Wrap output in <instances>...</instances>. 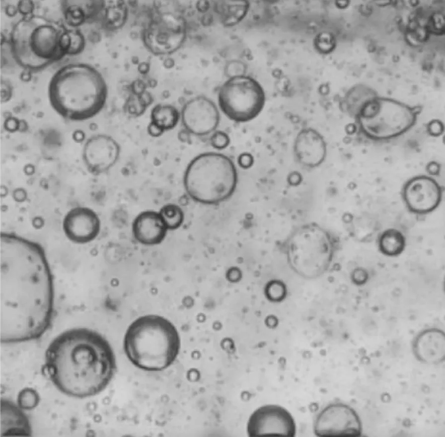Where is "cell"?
Wrapping results in <instances>:
<instances>
[{
    "label": "cell",
    "mask_w": 445,
    "mask_h": 437,
    "mask_svg": "<svg viewBox=\"0 0 445 437\" xmlns=\"http://www.w3.org/2000/svg\"><path fill=\"white\" fill-rule=\"evenodd\" d=\"M327 152V144L324 137L314 128L306 127L301 129L294 140V160L306 171L320 166L326 160Z\"/></svg>",
    "instance_id": "16"
},
{
    "label": "cell",
    "mask_w": 445,
    "mask_h": 437,
    "mask_svg": "<svg viewBox=\"0 0 445 437\" xmlns=\"http://www.w3.org/2000/svg\"><path fill=\"white\" fill-rule=\"evenodd\" d=\"M128 15V8L123 1L107 7L105 9V21L107 27L112 30L121 28L126 23Z\"/></svg>",
    "instance_id": "25"
},
{
    "label": "cell",
    "mask_w": 445,
    "mask_h": 437,
    "mask_svg": "<svg viewBox=\"0 0 445 437\" xmlns=\"http://www.w3.org/2000/svg\"><path fill=\"white\" fill-rule=\"evenodd\" d=\"M247 70V65L244 62L240 60L232 59L225 63L223 73L227 78H230L246 75Z\"/></svg>",
    "instance_id": "29"
},
{
    "label": "cell",
    "mask_w": 445,
    "mask_h": 437,
    "mask_svg": "<svg viewBox=\"0 0 445 437\" xmlns=\"http://www.w3.org/2000/svg\"><path fill=\"white\" fill-rule=\"evenodd\" d=\"M43 369L61 392L83 398L106 388L116 372L117 362L105 337L95 330L78 327L63 332L50 342Z\"/></svg>",
    "instance_id": "2"
},
{
    "label": "cell",
    "mask_w": 445,
    "mask_h": 437,
    "mask_svg": "<svg viewBox=\"0 0 445 437\" xmlns=\"http://www.w3.org/2000/svg\"><path fill=\"white\" fill-rule=\"evenodd\" d=\"M313 430L317 437H359L362 434L363 426L360 416L352 407L342 402H333L317 414Z\"/></svg>",
    "instance_id": "11"
},
{
    "label": "cell",
    "mask_w": 445,
    "mask_h": 437,
    "mask_svg": "<svg viewBox=\"0 0 445 437\" xmlns=\"http://www.w3.org/2000/svg\"><path fill=\"white\" fill-rule=\"evenodd\" d=\"M211 146L217 150L226 148L230 144V139L228 135L222 131L216 130L210 137Z\"/></svg>",
    "instance_id": "31"
},
{
    "label": "cell",
    "mask_w": 445,
    "mask_h": 437,
    "mask_svg": "<svg viewBox=\"0 0 445 437\" xmlns=\"http://www.w3.org/2000/svg\"><path fill=\"white\" fill-rule=\"evenodd\" d=\"M253 157L248 153H243L239 155L237 158V162L239 166L242 168H248L253 163Z\"/></svg>",
    "instance_id": "35"
},
{
    "label": "cell",
    "mask_w": 445,
    "mask_h": 437,
    "mask_svg": "<svg viewBox=\"0 0 445 437\" xmlns=\"http://www.w3.org/2000/svg\"><path fill=\"white\" fill-rule=\"evenodd\" d=\"M121 147L109 135L97 134L89 138L82 149L81 156L87 171L92 175L103 174L118 162Z\"/></svg>",
    "instance_id": "15"
},
{
    "label": "cell",
    "mask_w": 445,
    "mask_h": 437,
    "mask_svg": "<svg viewBox=\"0 0 445 437\" xmlns=\"http://www.w3.org/2000/svg\"><path fill=\"white\" fill-rule=\"evenodd\" d=\"M158 212L168 230H176L183 223L184 213L182 208L177 205H164Z\"/></svg>",
    "instance_id": "26"
},
{
    "label": "cell",
    "mask_w": 445,
    "mask_h": 437,
    "mask_svg": "<svg viewBox=\"0 0 445 437\" xmlns=\"http://www.w3.org/2000/svg\"><path fill=\"white\" fill-rule=\"evenodd\" d=\"M376 243L378 250L381 254L388 257H396L405 250L406 239L400 230L390 228L378 234Z\"/></svg>",
    "instance_id": "24"
},
{
    "label": "cell",
    "mask_w": 445,
    "mask_h": 437,
    "mask_svg": "<svg viewBox=\"0 0 445 437\" xmlns=\"http://www.w3.org/2000/svg\"><path fill=\"white\" fill-rule=\"evenodd\" d=\"M421 111L396 101L375 98L354 119L355 132L367 139L383 142L398 138L416 125Z\"/></svg>",
    "instance_id": "8"
},
{
    "label": "cell",
    "mask_w": 445,
    "mask_h": 437,
    "mask_svg": "<svg viewBox=\"0 0 445 437\" xmlns=\"http://www.w3.org/2000/svg\"><path fill=\"white\" fill-rule=\"evenodd\" d=\"M125 354L138 368L163 370L175 361L180 339L175 326L166 318L146 315L133 321L127 328L123 343Z\"/></svg>",
    "instance_id": "5"
},
{
    "label": "cell",
    "mask_w": 445,
    "mask_h": 437,
    "mask_svg": "<svg viewBox=\"0 0 445 437\" xmlns=\"http://www.w3.org/2000/svg\"><path fill=\"white\" fill-rule=\"evenodd\" d=\"M441 164L436 161H431L427 163L426 170L428 174L433 176H438L440 174Z\"/></svg>",
    "instance_id": "36"
},
{
    "label": "cell",
    "mask_w": 445,
    "mask_h": 437,
    "mask_svg": "<svg viewBox=\"0 0 445 437\" xmlns=\"http://www.w3.org/2000/svg\"><path fill=\"white\" fill-rule=\"evenodd\" d=\"M411 347L415 358L419 362L440 364L445 359V332L437 327L426 328L416 335Z\"/></svg>",
    "instance_id": "18"
},
{
    "label": "cell",
    "mask_w": 445,
    "mask_h": 437,
    "mask_svg": "<svg viewBox=\"0 0 445 437\" xmlns=\"http://www.w3.org/2000/svg\"><path fill=\"white\" fill-rule=\"evenodd\" d=\"M187 195L196 203L217 206L233 195L238 184L236 167L232 160L222 153L206 152L194 157L183 175Z\"/></svg>",
    "instance_id": "6"
},
{
    "label": "cell",
    "mask_w": 445,
    "mask_h": 437,
    "mask_svg": "<svg viewBox=\"0 0 445 437\" xmlns=\"http://www.w3.org/2000/svg\"><path fill=\"white\" fill-rule=\"evenodd\" d=\"M369 278L368 271L365 268L359 267L353 272L352 279L357 285L361 286L366 284Z\"/></svg>",
    "instance_id": "33"
},
{
    "label": "cell",
    "mask_w": 445,
    "mask_h": 437,
    "mask_svg": "<svg viewBox=\"0 0 445 437\" xmlns=\"http://www.w3.org/2000/svg\"><path fill=\"white\" fill-rule=\"evenodd\" d=\"M190 135H191L188 132L183 129L180 132L179 134V138L182 142H188L190 139Z\"/></svg>",
    "instance_id": "38"
},
{
    "label": "cell",
    "mask_w": 445,
    "mask_h": 437,
    "mask_svg": "<svg viewBox=\"0 0 445 437\" xmlns=\"http://www.w3.org/2000/svg\"><path fill=\"white\" fill-rule=\"evenodd\" d=\"M34 8V3L31 0L19 1L18 3V10L23 15V16L33 14L32 11Z\"/></svg>",
    "instance_id": "34"
},
{
    "label": "cell",
    "mask_w": 445,
    "mask_h": 437,
    "mask_svg": "<svg viewBox=\"0 0 445 437\" xmlns=\"http://www.w3.org/2000/svg\"><path fill=\"white\" fill-rule=\"evenodd\" d=\"M0 303L2 343L39 339L52 324L54 280L45 250L12 232L0 235Z\"/></svg>",
    "instance_id": "1"
},
{
    "label": "cell",
    "mask_w": 445,
    "mask_h": 437,
    "mask_svg": "<svg viewBox=\"0 0 445 437\" xmlns=\"http://www.w3.org/2000/svg\"><path fill=\"white\" fill-rule=\"evenodd\" d=\"M432 24L434 29L439 31L444 27V18L442 15L439 13L434 14L433 16Z\"/></svg>",
    "instance_id": "37"
},
{
    "label": "cell",
    "mask_w": 445,
    "mask_h": 437,
    "mask_svg": "<svg viewBox=\"0 0 445 437\" xmlns=\"http://www.w3.org/2000/svg\"><path fill=\"white\" fill-rule=\"evenodd\" d=\"M101 227V221L97 213L86 207L71 209L62 221L65 236L76 244H85L94 240L99 234Z\"/></svg>",
    "instance_id": "17"
},
{
    "label": "cell",
    "mask_w": 445,
    "mask_h": 437,
    "mask_svg": "<svg viewBox=\"0 0 445 437\" xmlns=\"http://www.w3.org/2000/svg\"><path fill=\"white\" fill-rule=\"evenodd\" d=\"M62 12L67 22L76 27L97 15L105 7L104 1L62 0Z\"/></svg>",
    "instance_id": "21"
},
{
    "label": "cell",
    "mask_w": 445,
    "mask_h": 437,
    "mask_svg": "<svg viewBox=\"0 0 445 437\" xmlns=\"http://www.w3.org/2000/svg\"><path fill=\"white\" fill-rule=\"evenodd\" d=\"M340 247L336 234L316 222L296 228L285 242V252L291 269L307 280L318 278L331 267Z\"/></svg>",
    "instance_id": "7"
},
{
    "label": "cell",
    "mask_w": 445,
    "mask_h": 437,
    "mask_svg": "<svg viewBox=\"0 0 445 437\" xmlns=\"http://www.w3.org/2000/svg\"><path fill=\"white\" fill-rule=\"evenodd\" d=\"M69 29L60 22L31 14L13 26L9 35L12 55L25 70L41 71L68 55Z\"/></svg>",
    "instance_id": "4"
},
{
    "label": "cell",
    "mask_w": 445,
    "mask_h": 437,
    "mask_svg": "<svg viewBox=\"0 0 445 437\" xmlns=\"http://www.w3.org/2000/svg\"><path fill=\"white\" fill-rule=\"evenodd\" d=\"M185 20L177 15L165 13L155 17L144 29L142 38L152 54L163 56L176 52L186 38Z\"/></svg>",
    "instance_id": "10"
},
{
    "label": "cell",
    "mask_w": 445,
    "mask_h": 437,
    "mask_svg": "<svg viewBox=\"0 0 445 437\" xmlns=\"http://www.w3.org/2000/svg\"><path fill=\"white\" fill-rule=\"evenodd\" d=\"M249 437L275 435L295 437L296 423L286 408L277 405H267L255 410L247 424Z\"/></svg>",
    "instance_id": "14"
},
{
    "label": "cell",
    "mask_w": 445,
    "mask_h": 437,
    "mask_svg": "<svg viewBox=\"0 0 445 437\" xmlns=\"http://www.w3.org/2000/svg\"><path fill=\"white\" fill-rule=\"evenodd\" d=\"M426 131L429 136H440L444 132V123L439 119H432L426 124Z\"/></svg>",
    "instance_id": "32"
},
{
    "label": "cell",
    "mask_w": 445,
    "mask_h": 437,
    "mask_svg": "<svg viewBox=\"0 0 445 437\" xmlns=\"http://www.w3.org/2000/svg\"><path fill=\"white\" fill-rule=\"evenodd\" d=\"M218 100L220 109L228 119L246 123L262 112L266 96L261 84L245 75L228 78L220 87Z\"/></svg>",
    "instance_id": "9"
},
{
    "label": "cell",
    "mask_w": 445,
    "mask_h": 437,
    "mask_svg": "<svg viewBox=\"0 0 445 437\" xmlns=\"http://www.w3.org/2000/svg\"><path fill=\"white\" fill-rule=\"evenodd\" d=\"M444 191V187L432 177L421 175L407 180L402 186L400 194L410 213L424 216L433 212L440 206Z\"/></svg>",
    "instance_id": "12"
},
{
    "label": "cell",
    "mask_w": 445,
    "mask_h": 437,
    "mask_svg": "<svg viewBox=\"0 0 445 437\" xmlns=\"http://www.w3.org/2000/svg\"><path fill=\"white\" fill-rule=\"evenodd\" d=\"M132 231L139 243L152 246L163 241L168 229L158 212L147 210L141 212L134 218Z\"/></svg>",
    "instance_id": "19"
},
{
    "label": "cell",
    "mask_w": 445,
    "mask_h": 437,
    "mask_svg": "<svg viewBox=\"0 0 445 437\" xmlns=\"http://www.w3.org/2000/svg\"><path fill=\"white\" fill-rule=\"evenodd\" d=\"M249 6L250 4L246 0H220L215 4L214 9L222 24L230 27L238 24L244 18Z\"/></svg>",
    "instance_id": "23"
},
{
    "label": "cell",
    "mask_w": 445,
    "mask_h": 437,
    "mask_svg": "<svg viewBox=\"0 0 445 437\" xmlns=\"http://www.w3.org/2000/svg\"><path fill=\"white\" fill-rule=\"evenodd\" d=\"M70 37V46L68 55L79 54L83 50L85 41L83 35L78 29H69Z\"/></svg>",
    "instance_id": "30"
},
{
    "label": "cell",
    "mask_w": 445,
    "mask_h": 437,
    "mask_svg": "<svg viewBox=\"0 0 445 437\" xmlns=\"http://www.w3.org/2000/svg\"><path fill=\"white\" fill-rule=\"evenodd\" d=\"M17 405L23 410H31L40 402V396L36 390L30 387L21 389L17 395Z\"/></svg>",
    "instance_id": "28"
},
{
    "label": "cell",
    "mask_w": 445,
    "mask_h": 437,
    "mask_svg": "<svg viewBox=\"0 0 445 437\" xmlns=\"http://www.w3.org/2000/svg\"><path fill=\"white\" fill-rule=\"evenodd\" d=\"M108 87L102 73L93 66L72 63L63 66L53 75L48 97L53 109L71 121L89 120L104 108Z\"/></svg>",
    "instance_id": "3"
},
{
    "label": "cell",
    "mask_w": 445,
    "mask_h": 437,
    "mask_svg": "<svg viewBox=\"0 0 445 437\" xmlns=\"http://www.w3.org/2000/svg\"><path fill=\"white\" fill-rule=\"evenodd\" d=\"M32 432L30 422L23 409L8 399H1V436H31Z\"/></svg>",
    "instance_id": "20"
},
{
    "label": "cell",
    "mask_w": 445,
    "mask_h": 437,
    "mask_svg": "<svg viewBox=\"0 0 445 437\" xmlns=\"http://www.w3.org/2000/svg\"><path fill=\"white\" fill-rule=\"evenodd\" d=\"M220 120L217 106L211 99L202 95L187 101L180 112L184 129L197 137L211 135L217 130Z\"/></svg>",
    "instance_id": "13"
},
{
    "label": "cell",
    "mask_w": 445,
    "mask_h": 437,
    "mask_svg": "<svg viewBox=\"0 0 445 437\" xmlns=\"http://www.w3.org/2000/svg\"><path fill=\"white\" fill-rule=\"evenodd\" d=\"M313 47L315 51L321 55L331 53L336 47L334 36L328 31H322L317 34L313 39Z\"/></svg>",
    "instance_id": "27"
},
{
    "label": "cell",
    "mask_w": 445,
    "mask_h": 437,
    "mask_svg": "<svg viewBox=\"0 0 445 437\" xmlns=\"http://www.w3.org/2000/svg\"><path fill=\"white\" fill-rule=\"evenodd\" d=\"M180 120V112L170 104H158L152 108L147 127L148 135L159 137L176 127Z\"/></svg>",
    "instance_id": "22"
}]
</instances>
